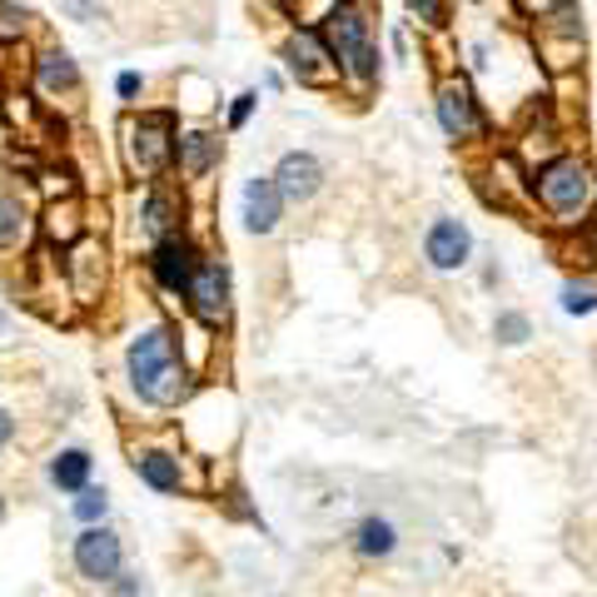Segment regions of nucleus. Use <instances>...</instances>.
<instances>
[{
  "mask_svg": "<svg viewBox=\"0 0 597 597\" xmlns=\"http://www.w3.org/2000/svg\"><path fill=\"white\" fill-rule=\"evenodd\" d=\"M532 195L548 209V219L563 229H583L597 209V174L583 154H558L532 174Z\"/></svg>",
  "mask_w": 597,
  "mask_h": 597,
  "instance_id": "1",
  "label": "nucleus"
},
{
  "mask_svg": "<svg viewBox=\"0 0 597 597\" xmlns=\"http://www.w3.org/2000/svg\"><path fill=\"white\" fill-rule=\"evenodd\" d=\"M130 379L135 389H140L145 403H154V409H170V403L185 399L190 389V374L185 364L174 358V338L170 329H145V334H135L130 344Z\"/></svg>",
  "mask_w": 597,
  "mask_h": 597,
  "instance_id": "2",
  "label": "nucleus"
},
{
  "mask_svg": "<svg viewBox=\"0 0 597 597\" xmlns=\"http://www.w3.org/2000/svg\"><path fill=\"white\" fill-rule=\"evenodd\" d=\"M324 41H329V55L338 60V70L354 85H374L379 80V50L369 45V21H364L358 5L338 0L334 11L324 15Z\"/></svg>",
  "mask_w": 597,
  "mask_h": 597,
  "instance_id": "3",
  "label": "nucleus"
},
{
  "mask_svg": "<svg viewBox=\"0 0 597 597\" xmlns=\"http://www.w3.org/2000/svg\"><path fill=\"white\" fill-rule=\"evenodd\" d=\"M434 105H438V125H444L448 140H468V135L489 130V125H483V110H478V100H473V90H468V80L448 76L444 85H438Z\"/></svg>",
  "mask_w": 597,
  "mask_h": 597,
  "instance_id": "4",
  "label": "nucleus"
},
{
  "mask_svg": "<svg viewBox=\"0 0 597 597\" xmlns=\"http://www.w3.org/2000/svg\"><path fill=\"white\" fill-rule=\"evenodd\" d=\"M119 538L110 528H85L76 538V573L85 583H115L119 577Z\"/></svg>",
  "mask_w": 597,
  "mask_h": 597,
  "instance_id": "5",
  "label": "nucleus"
},
{
  "mask_svg": "<svg viewBox=\"0 0 597 597\" xmlns=\"http://www.w3.org/2000/svg\"><path fill=\"white\" fill-rule=\"evenodd\" d=\"M468 254H473V234H468L463 219H448V215H444V219H434V225H428V234H424V260L434 264V269H444V274L463 269Z\"/></svg>",
  "mask_w": 597,
  "mask_h": 597,
  "instance_id": "6",
  "label": "nucleus"
},
{
  "mask_svg": "<svg viewBox=\"0 0 597 597\" xmlns=\"http://www.w3.org/2000/svg\"><path fill=\"white\" fill-rule=\"evenodd\" d=\"M150 269L170 294H190V279H195V269H199L195 244H190L185 234H164L150 250Z\"/></svg>",
  "mask_w": 597,
  "mask_h": 597,
  "instance_id": "7",
  "label": "nucleus"
},
{
  "mask_svg": "<svg viewBox=\"0 0 597 597\" xmlns=\"http://www.w3.org/2000/svg\"><path fill=\"white\" fill-rule=\"evenodd\" d=\"M185 299H190V309H195L199 324H209V329L229 324V274L219 269V264H199Z\"/></svg>",
  "mask_w": 597,
  "mask_h": 597,
  "instance_id": "8",
  "label": "nucleus"
},
{
  "mask_svg": "<svg viewBox=\"0 0 597 597\" xmlns=\"http://www.w3.org/2000/svg\"><path fill=\"white\" fill-rule=\"evenodd\" d=\"M170 115H145L140 125H130V154L145 174H154L164 160H170Z\"/></svg>",
  "mask_w": 597,
  "mask_h": 597,
  "instance_id": "9",
  "label": "nucleus"
},
{
  "mask_svg": "<svg viewBox=\"0 0 597 597\" xmlns=\"http://www.w3.org/2000/svg\"><path fill=\"white\" fill-rule=\"evenodd\" d=\"M274 185H279V195L284 199H314L319 195V185H324V170H319V160L314 154H305V150H294V154H284L279 160V170H274Z\"/></svg>",
  "mask_w": 597,
  "mask_h": 597,
  "instance_id": "10",
  "label": "nucleus"
},
{
  "mask_svg": "<svg viewBox=\"0 0 597 597\" xmlns=\"http://www.w3.org/2000/svg\"><path fill=\"white\" fill-rule=\"evenodd\" d=\"M279 215H284V195L274 185V174H254L250 185H244V225L254 234H269L279 225Z\"/></svg>",
  "mask_w": 597,
  "mask_h": 597,
  "instance_id": "11",
  "label": "nucleus"
},
{
  "mask_svg": "<svg viewBox=\"0 0 597 597\" xmlns=\"http://www.w3.org/2000/svg\"><path fill=\"white\" fill-rule=\"evenodd\" d=\"M348 543H354V553L358 558H389L393 548H399V528H393L389 518H358L354 523V532H348Z\"/></svg>",
  "mask_w": 597,
  "mask_h": 597,
  "instance_id": "12",
  "label": "nucleus"
},
{
  "mask_svg": "<svg viewBox=\"0 0 597 597\" xmlns=\"http://www.w3.org/2000/svg\"><path fill=\"white\" fill-rule=\"evenodd\" d=\"M35 85L45 90V95H60V90H76L80 85V70L76 60H70L66 50H50L35 60Z\"/></svg>",
  "mask_w": 597,
  "mask_h": 597,
  "instance_id": "13",
  "label": "nucleus"
},
{
  "mask_svg": "<svg viewBox=\"0 0 597 597\" xmlns=\"http://www.w3.org/2000/svg\"><path fill=\"white\" fill-rule=\"evenodd\" d=\"M70 274H76V294L80 299H95L100 284H105V250H95V244H80L76 260H70Z\"/></svg>",
  "mask_w": 597,
  "mask_h": 597,
  "instance_id": "14",
  "label": "nucleus"
},
{
  "mask_svg": "<svg viewBox=\"0 0 597 597\" xmlns=\"http://www.w3.org/2000/svg\"><path fill=\"white\" fill-rule=\"evenodd\" d=\"M135 468H140V478L150 483L154 493H180V458H170V454H160V448H150V454H140L135 458Z\"/></svg>",
  "mask_w": 597,
  "mask_h": 597,
  "instance_id": "15",
  "label": "nucleus"
},
{
  "mask_svg": "<svg viewBox=\"0 0 597 597\" xmlns=\"http://www.w3.org/2000/svg\"><path fill=\"white\" fill-rule=\"evenodd\" d=\"M85 478H90V454L85 448H66V454L50 463V483L66 493H85Z\"/></svg>",
  "mask_w": 597,
  "mask_h": 597,
  "instance_id": "16",
  "label": "nucleus"
},
{
  "mask_svg": "<svg viewBox=\"0 0 597 597\" xmlns=\"http://www.w3.org/2000/svg\"><path fill=\"white\" fill-rule=\"evenodd\" d=\"M180 150V164H185V174H205L209 164L219 160V140H209V135H199V130H190L185 140L174 145Z\"/></svg>",
  "mask_w": 597,
  "mask_h": 597,
  "instance_id": "17",
  "label": "nucleus"
},
{
  "mask_svg": "<svg viewBox=\"0 0 597 597\" xmlns=\"http://www.w3.org/2000/svg\"><path fill=\"white\" fill-rule=\"evenodd\" d=\"M289 55H294V70H299V80H319V60H324V50H319L314 35H294Z\"/></svg>",
  "mask_w": 597,
  "mask_h": 597,
  "instance_id": "18",
  "label": "nucleus"
},
{
  "mask_svg": "<svg viewBox=\"0 0 597 597\" xmlns=\"http://www.w3.org/2000/svg\"><path fill=\"white\" fill-rule=\"evenodd\" d=\"M493 338H498V344H508V348L528 344V338H532L528 314H518V309H508V314H498V319H493Z\"/></svg>",
  "mask_w": 597,
  "mask_h": 597,
  "instance_id": "19",
  "label": "nucleus"
},
{
  "mask_svg": "<svg viewBox=\"0 0 597 597\" xmlns=\"http://www.w3.org/2000/svg\"><path fill=\"white\" fill-rule=\"evenodd\" d=\"M110 513V498H105V489H85V493H76V518L85 523V528H100V518Z\"/></svg>",
  "mask_w": 597,
  "mask_h": 597,
  "instance_id": "20",
  "label": "nucleus"
},
{
  "mask_svg": "<svg viewBox=\"0 0 597 597\" xmlns=\"http://www.w3.org/2000/svg\"><path fill=\"white\" fill-rule=\"evenodd\" d=\"M563 309L567 314H593L597 309V284H563Z\"/></svg>",
  "mask_w": 597,
  "mask_h": 597,
  "instance_id": "21",
  "label": "nucleus"
},
{
  "mask_svg": "<svg viewBox=\"0 0 597 597\" xmlns=\"http://www.w3.org/2000/svg\"><path fill=\"white\" fill-rule=\"evenodd\" d=\"M21 225H25V215H21V199H5V195H0V250L21 239Z\"/></svg>",
  "mask_w": 597,
  "mask_h": 597,
  "instance_id": "22",
  "label": "nucleus"
},
{
  "mask_svg": "<svg viewBox=\"0 0 597 597\" xmlns=\"http://www.w3.org/2000/svg\"><path fill=\"white\" fill-rule=\"evenodd\" d=\"M25 21H31V11H25L21 0H0V41H11V35L25 31Z\"/></svg>",
  "mask_w": 597,
  "mask_h": 597,
  "instance_id": "23",
  "label": "nucleus"
},
{
  "mask_svg": "<svg viewBox=\"0 0 597 597\" xmlns=\"http://www.w3.org/2000/svg\"><path fill=\"white\" fill-rule=\"evenodd\" d=\"M170 215H174V209H170V199H164L160 190L145 195V225H150V229H170Z\"/></svg>",
  "mask_w": 597,
  "mask_h": 597,
  "instance_id": "24",
  "label": "nucleus"
},
{
  "mask_svg": "<svg viewBox=\"0 0 597 597\" xmlns=\"http://www.w3.org/2000/svg\"><path fill=\"white\" fill-rule=\"evenodd\" d=\"M260 105V95H254V90H244V95L234 100V110H229V130H239V125H244V119H250V110Z\"/></svg>",
  "mask_w": 597,
  "mask_h": 597,
  "instance_id": "25",
  "label": "nucleus"
},
{
  "mask_svg": "<svg viewBox=\"0 0 597 597\" xmlns=\"http://www.w3.org/2000/svg\"><path fill=\"white\" fill-rule=\"evenodd\" d=\"M409 5H413V15H418L424 25H438V21H444V0H409Z\"/></svg>",
  "mask_w": 597,
  "mask_h": 597,
  "instance_id": "26",
  "label": "nucleus"
},
{
  "mask_svg": "<svg viewBox=\"0 0 597 597\" xmlns=\"http://www.w3.org/2000/svg\"><path fill=\"white\" fill-rule=\"evenodd\" d=\"M76 21H100V0H60Z\"/></svg>",
  "mask_w": 597,
  "mask_h": 597,
  "instance_id": "27",
  "label": "nucleus"
},
{
  "mask_svg": "<svg viewBox=\"0 0 597 597\" xmlns=\"http://www.w3.org/2000/svg\"><path fill=\"white\" fill-rule=\"evenodd\" d=\"M115 90H119V95H125V100H130V95H140V76H130V70H125V76L115 80Z\"/></svg>",
  "mask_w": 597,
  "mask_h": 597,
  "instance_id": "28",
  "label": "nucleus"
},
{
  "mask_svg": "<svg viewBox=\"0 0 597 597\" xmlns=\"http://www.w3.org/2000/svg\"><path fill=\"white\" fill-rule=\"evenodd\" d=\"M11 434H15V418H11V413H5V409H0V448L11 444Z\"/></svg>",
  "mask_w": 597,
  "mask_h": 597,
  "instance_id": "29",
  "label": "nucleus"
},
{
  "mask_svg": "<svg viewBox=\"0 0 597 597\" xmlns=\"http://www.w3.org/2000/svg\"><path fill=\"white\" fill-rule=\"evenodd\" d=\"M523 5H528V11H558V5H563V0H523Z\"/></svg>",
  "mask_w": 597,
  "mask_h": 597,
  "instance_id": "30",
  "label": "nucleus"
},
{
  "mask_svg": "<svg viewBox=\"0 0 597 597\" xmlns=\"http://www.w3.org/2000/svg\"><path fill=\"white\" fill-rule=\"evenodd\" d=\"M119 597H140V587H135V577L119 573Z\"/></svg>",
  "mask_w": 597,
  "mask_h": 597,
  "instance_id": "31",
  "label": "nucleus"
},
{
  "mask_svg": "<svg viewBox=\"0 0 597 597\" xmlns=\"http://www.w3.org/2000/svg\"><path fill=\"white\" fill-rule=\"evenodd\" d=\"M0 513H5V503H0Z\"/></svg>",
  "mask_w": 597,
  "mask_h": 597,
  "instance_id": "32",
  "label": "nucleus"
}]
</instances>
